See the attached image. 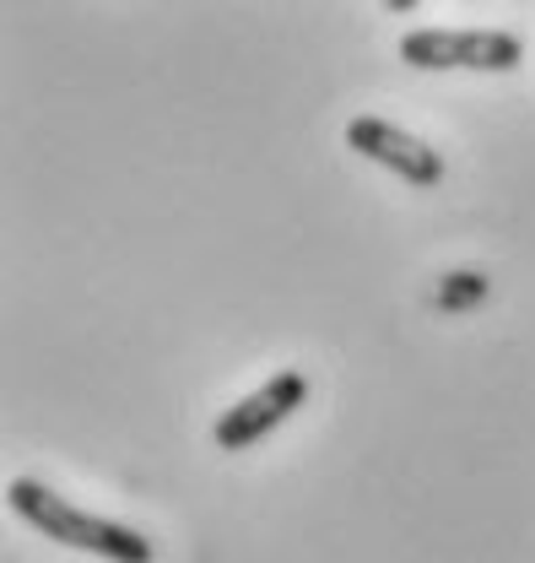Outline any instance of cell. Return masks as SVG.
<instances>
[{
  "label": "cell",
  "mask_w": 535,
  "mask_h": 563,
  "mask_svg": "<svg viewBox=\"0 0 535 563\" xmlns=\"http://www.w3.org/2000/svg\"><path fill=\"white\" fill-rule=\"evenodd\" d=\"M5 504H11V515H22L33 531H44V537L60 542V548L98 553V559H109V563H152L157 559V548H152L135 526L109 520V515H92V509L70 504V498H60L55 488H44V483H33V477H11V483H5Z\"/></svg>",
  "instance_id": "obj_1"
},
{
  "label": "cell",
  "mask_w": 535,
  "mask_h": 563,
  "mask_svg": "<svg viewBox=\"0 0 535 563\" xmlns=\"http://www.w3.org/2000/svg\"><path fill=\"white\" fill-rule=\"evenodd\" d=\"M401 60L416 70H514L525 38L503 27H416L401 38Z\"/></svg>",
  "instance_id": "obj_2"
},
{
  "label": "cell",
  "mask_w": 535,
  "mask_h": 563,
  "mask_svg": "<svg viewBox=\"0 0 535 563\" xmlns=\"http://www.w3.org/2000/svg\"><path fill=\"white\" fill-rule=\"evenodd\" d=\"M303 401H309V379H303L298 368H276L260 390H249L244 401H233V407L216 418L211 439H216V450L238 455V450L260 444L266 433H276V428L292 418Z\"/></svg>",
  "instance_id": "obj_3"
},
{
  "label": "cell",
  "mask_w": 535,
  "mask_h": 563,
  "mask_svg": "<svg viewBox=\"0 0 535 563\" xmlns=\"http://www.w3.org/2000/svg\"><path fill=\"white\" fill-rule=\"evenodd\" d=\"M346 146H352V152H363L368 163L390 168L395 179L416 185V190L444 185V152H433L422 136H411V131L390 125V120H374V114L346 120Z\"/></svg>",
  "instance_id": "obj_4"
},
{
  "label": "cell",
  "mask_w": 535,
  "mask_h": 563,
  "mask_svg": "<svg viewBox=\"0 0 535 563\" xmlns=\"http://www.w3.org/2000/svg\"><path fill=\"white\" fill-rule=\"evenodd\" d=\"M481 298H487V277H476V272H455V277H444V287H438V303L444 309H470Z\"/></svg>",
  "instance_id": "obj_5"
},
{
  "label": "cell",
  "mask_w": 535,
  "mask_h": 563,
  "mask_svg": "<svg viewBox=\"0 0 535 563\" xmlns=\"http://www.w3.org/2000/svg\"><path fill=\"white\" fill-rule=\"evenodd\" d=\"M416 5H422V0H384V11H390V16H411Z\"/></svg>",
  "instance_id": "obj_6"
}]
</instances>
